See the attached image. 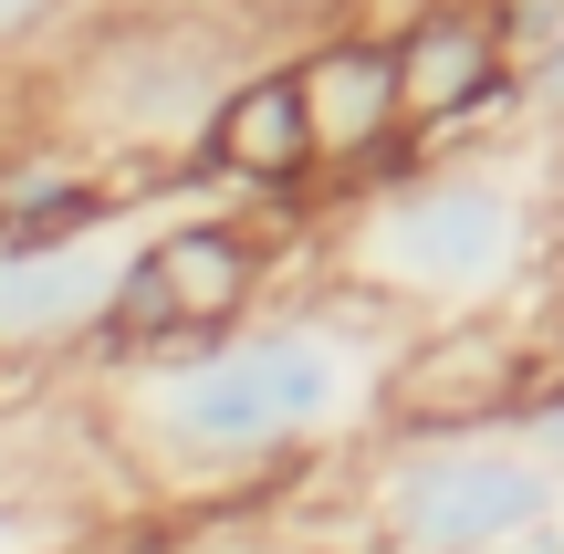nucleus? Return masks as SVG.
Returning <instances> with one entry per match:
<instances>
[{"label": "nucleus", "mask_w": 564, "mask_h": 554, "mask_svg": "<svg viewBox=\"0 0 564 554\" xmlns=\"http://www.w3.org/2000/svg\"><path fill=\"white\" fill-rule=\"evenodd\" d=\"M408 314L335 283V304L303 314H241L220 335L126 356L95 388V439L137 492L220 502L241 481H272L293 460L356 439L387 419V377L408 356Z\"/></svg>", "instance_id": "1"}, {"label": "nucleus", "mask_w": 564, "mask_h": 554, "mask_svg": "<svg viewBox=\"0 0 564 554\" xmlns=\"http://www.w3.org/2000/svg\"><path fill=\"white\" fill-rule=\"evenodd\" d=\"M554 272V209L523 167H398L366 209H345L324 283L449 325V314H502Z\"/></svg>", "instance_id": "2"}, {"label": "nucleus", "mask_w": 564, "mask_h": 554, "mask_svg": "<svg viewBox=\"0 0 564 554\" xmlns=\"http://www.w3.org/2000/svg\"><path fill=\"white\" fill-rule=\"evenodd\" d=\"M554 513H564V471L512 419L387 430L377 460L356 471L366 554H512Z\"/></svg>", "instance_id": "3"}, {"label": "nucleus", "mask_w": 564, "mask_h": 554, "mask_svg": "<svg viewBox=\"0 0 564 554\" xmlns=\"http://www.w3.org/2000/svg\"><path fill=\"white\" fill-rule=\"evenodd\" d=\"M147 230L158 220H95L63 230V241H11L0 251V377L53 367L74 346H105V314H116V283L137 272Z\"/></svg>", "instance_id": "4"}, {"label": "nucleus", "mask_w": 564, "mask_h": 554, "mask_svg": "<svg viewBox=\"0 0 564 554\" xmlns=\"http://www.w3.org/2000/svg\"><path fill=\"white\" fill-rule=\"evenodd\" d=\"M502 314H449V325L408 335L398 377H387V430H460V419H512L523 409L533 398V346Z\"/></svg>", "instance_id": "5"}, {"label": "nucleus", "mask_w": 564, "mask_h": 554, "mask_svg": "<svg viewBox=\"0 0 564 554\" xmlns=\"http://www.w3.org/2000/svg\"><path fill=\"white\" fill-rule=\"evenodd\" d=\"M398 74H408V126L419 137H449L470 116L523 105V63H512L502 0H429V11H408Z\"/></svg>", "instance_id": "6"}, {"label": "nucleus", "mask_w": 564, "mask_h": 554, "mask_svg": "<svg viewBox=\"0 0 564 554\" xmlns=\"http://www.w3.org/2000/svg\"><path fill=\"white\" fill-rule=\"evenodd\" d=\"M303 74V116H314V157L324 167H398L408 126V74H398V32H324Z\"/></svg>", "instance_id": "7"}, {"label": "nucleus", "mask_w": 564, "mask_h": 554, "mask_svg": "<svg viewBox=\"0 0 564 554\" xmlns=\"http://www.w3.org/2000/svg\"><path fill=\"white\" fill-rule=\"evenodd\" d=\"M188 157L209 167V178L230 188H303L314 178V116H303V74L293 63H251V74L220 84V105L199 116V137H188Z\"/></svg>", "instance_id": "8"}, {"label": "nucleus", "mask_w": 564, "mask_h": 554, "mask_svg": "<svg viewBox=\"0 0 564 554\" xmlns=\"http://www.w3.org/2000/svg\"><path fill=\"white\" fill-rule=\"evenodd\" d=\"M147 272H158L178 335H220L241 314H262L272 241H262V220H158L147 230Z\"/></svg>", "instance_id": "9"}, {"label": "nucleus", "mask_w": 564, "mask_h": 554, "mask_svg": "<svg viewBox=\"0 0 564 554\" xmlns=\"http://www.w3.org/2000/svg\"><path fill=\"white\" fill-rule=\"evenodd\" d=\"M116 188L95 178L84 157H21L11 178H0V251L11 241H63V230H95V220H116Z\"/></svg>", "instance_id": "10"}, {"label": "nucleus", "mask_w": 564, "mask_h": 554, "mask_svg": "<svg viewBox=\"0 0 564 554\" xmlns=\"http://www.w3.org/2000/svg\"><path fill=\"white\" fill-rule=\"evenodd\" d=\"M105 523L63 492H0V554H95Z\"/></svg>", "instance_id": "11"}, {"label": "nucleus", "mask_w": 564, "mask_h": 554, "mask_svg": "<svg viewBox=\"0 0 564 554\" xmlns=\"http://www.w3.org/2000/svg\"><path fill=\"white\" fill-rule=\"evenodd\" d=\"M512 430H523V439H533V450H544V460H554V471H564V388H533V398H523V409H512Z\"/></svg>", "instance_id": "12"}, {"label": "nucleus", "mask_w": 564, "mask_h": 554, "mask_svg": "<svg viewBox=\"0 0 564 554\" xmlns=\"http://www.w3.org/2000/svg\"><path fill=\"white\" fill-rule=\"evenodd\" d=\"M523 105H533V116H554V126H564V21H554V42H544V53L523 63Z\"/></svg>", "instance_id": "13"}, {"label": "nucleus", "mask_w": 564, "mask_h": 554, "mask_svg": "<svg viewBox=\"0 0 564 554\" xmlns=\"http://www.w3.org/2000/svg\"><path fill=\"white\" fill-rule=\"evenodd\" d=\"M63 11H74V0H0V63H11L21 42H42V32H53Z\"/></svg>", "instance_id": "14"}, {"label": "nucleus", "mask_w": 564, "mask_h": 554, "mask_svg": "<svg viewBox=\"0 0 564 554\" xmlns=\"http://www.w3.org/2000/svg\"><path fill=\"white\" fill-rule=\"evenodd\" d=\"M230 11H314V0H230Z\"/></svg>", "instance_id": "15"}, {"label": "nucleus", "mask_w": 564, "mask_h": 554, "mask_svg": "<svg viewBox=\"0 0 564 554\" xmlns=\"http://www.w3.org/2000/svg\"><path fill=\"white\" fill-rule=\"evenodd\" d=\"M554 272H564V209H554Z\"/></svg>", "instance_id": "16"}]
</instances>
